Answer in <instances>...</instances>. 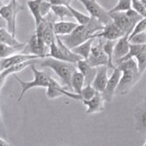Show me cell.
Here are the masks:
<instances>
[{
  "mask_svg": "<svg viewBox=\"0 0 146 146\" xmlns=\"http://www.w3.org/2000/svg\"><path fill=\"white\" fill-rule=\"evenodd\" d=\"M103 27H104V25H102L96 18L92 17L91 22L89 23H87V25H79L73 30L72 33L60 36V38H62L63 43L68 48L72 49L74 47L86 42L87 40L96 38V33L101 31L103 29Z\"/></svg>",
  "mask_w": 146,
  "mask_h": 146,
  "instance_id": "1",
  "label": "cell"
},
{
  "mask_svg": "<svg viewBox=\"0 0 146 146\" xmlns=\"http://www.w3.org/2000/svg\"><path fill=\"white\" fill-rule=\"evenodd\" d=\"M117 67L122 71V76L117 87L116 94L119 96H125L129 94L135 86V84L139 81L141 74L138 70L135 58L122 62L117 65Z\"/></svg>",
  "mask_w": 146,
  "mask_h": 146,
  "instance_id": "2",
  "label": "cell"
},
{
  "mask_svg": "<svg viewBox=\"0 0 146 146\" xmlns=\"http://www.w3.org/2000/svg\"><path fill=\"white\" fill-rule=\"evenodd\" d=\"M40 65L42 67H48L51 68L52 70H54L56 74L60 78L63 85H65L67 88H69V90H72L71 78L73 73L77 70V66L75 67L74 63L47 56V58H42Z\"/></svg>",
  "mask_w": 146,
  "mask_h": 146,
  "instance_id": "3",
  "label": "cell"
},
{
  "mask_svg": "<svg viewBox=\"0 0 146 146\" xmlns=\"http://www.w3.org/2000/svg\"><path fill=\"white\" fill-rule=\"evenodd\" d=\"M30 68H31L32 72H33V75H34V79L32 80V81L25 82L21 78H19L17 75H15L16 80H17L21 86H22V91H21V94L18 98V102H20V101L23 100V96H25V94L27 93V91H29L30 89L36 88V87L49 88V87L56 86V85L60 84V83H58V81H56L55 79H53L52 77L49 76L47 73L37 69V68L35 67V63H32V64L30 65Z\"/></svg>",
  "mask_w": 146,
  "mask_h": 146,
  "instance_id": "4",
  "label": "cell"
},
{
  "mask_svg": "<svg viewBox=\"0 0 146 146\" xmlns=\"http://www.w3.org/2000/svg\"><path fill=\"white\" fill-rule=\"evenodd\" d=\"M47 56L56 58V60H65V62H69L72 63H77L83 58L82 56L75 54L70 48H68L58 35H56V41L51 44L50 51H49Z\"/></svg>",
  "mask_w": 146,
  "mask_h": 146,
  "instance_id": "5",
  "label": "cell"
},
{
  "mask_svg": "<svg viewBox=\"0 0 146 146\" xmlns=\"http://www.w3.org/2000/svg\"><path fill=\"white\" fill-rule=\"evenodd\" d=\"M23 10V7L17 0H11L7 5H2L0 8V16L7 23V28L12 34L16 35V18L18 13Z\"/></svg>",
  "mask_w": 146,
  "mask_h": 146,
  "instance_id": "6",
  "label": "cell"
},
{
  "mask_svg": "<svg viewBox=\"0 0 146 146\" xmlns=\"http://www.w3.org/2000/svg\"><path fill=\"white\" fill-rule=\"evenodd\" d=\"M77 1L82 3L91 17L96 18L102 25H105L112 22L109 11H106L102 6H100L96 0H77Z\"/></svg>",
  "mask_w": 146,
  "mask_h": 146,
  "instance_id": "7",
  "label": "cell"
},
{
  "mask_svg": "<svg viewBox=\"0 0 146 146\" xmlns=\"http://www.w3.org/2000/svg\"><path fill=\"white\" fill-rule=\"evenodd\" d=\"M98 42L95 43L92 46V50L90 53V56L88 58V62H90L93 66H100V65H108V58L103 50V44H104V40L102 38H96Z\"/></svg>",
  "mask_w": 146,
  "mask_h": 146,
  "instance_id": "8",
  "label": "cell"
},
{
  "mask_svg": "<svg viewBox=\"0 0 146 146\" xmlns=\"http://www.w3.org/2000/svg\"><path fill=\"white\" fill-rule=\"evenodd\" d=\"M121 76H122V71L116 66L113 69L112 74L110 75L109 79H108V82L106 84V87H105L104 91L101 93V95H102L103 98H104V100L106 101V102H110L113 98V96L116 94L117 87H118V85H119Z\"/></svg>",
  "mask_w": 146,
  "mask_h": 146,
  "instance_id": "9",
  "label": "cell"
},
{
  "mask_svg": "<svg viewBox=\"0 0 146 146\" xmlns=\"http://www.w3.org/2000/svg\"><path fill=\"white\" fill-rule=\"evenodd\" d=\"M111 16V19L113 23L118 27L121 28L126 34H131L133 31V27H135L136 23L129 19V17L127 15L126 12H116V13H109Z\"/></svg>",
  "mask_w": 146,
  "mask_h": 146,
  "instance_id": "10",
  "label": "cell"
},
{
  "mask_svg": "<svg viewBox=\"0 0 146 146\" xmlns=\"http://www.w3.org/2000/svg\"><path fill=\"white\" fill-rule=\"evenodd\" d=\"M31 60H42V58H40L36 55H32V54L19 53L11 56H8V58H1V60H0V66H1V70H3L12 66V65H15L18 64V63H22Z\"/></svg>",
  "mask_w": 146,
  "mask_h": 146,
  "instance_id": "11",
  "label": "cell"
},
{
  "mask_svg": "<svg viewBox=\"0 0 146 146\" xmlns=\"http://www.w3.org/2000/svg\"><path fill=\"white\" fill-rule=\"evenodd\" d=\"M124 35H126V33L121 28L117 27L112 21L111 23L105 25L101 31L96 33V38H103L105 40H113V41H115V40H118L119 38L123 37Z\"/></svg>",
  "mask_w": 146,
  "mask_h": 146,
  "instance_id": "12",
  "label": "cell"
},
{
  "mask_svg": "<svg viewBox=\"0 0 146 146\" xmlns=\"http://www.w3.org/2000/svg\"><path fill=\"white\" fill-rule=\"evenodd\" d=\"M77 69L80 72L83 73V75L85 76V84L86 85H92L95 80V77L96 75V71H98V68L96 66H93L92 64H90V62L87 60L82 58L81 60H79L76 63ZM85 85V86H86Z\"/></svg>",
  "mask_w": 146,
  "mask_h": 146,
  "instance_id": "13",
  "label": "cell"
},
{
  "mask_svg": "<svg viewBox=\"0 0 146 146\" xmlns=\"http://www.w3.org/2000/svg\"><path fill=\"white\" fill-rule=\"evenodd\" d=\"M104 98L100 92L96 94L91 100H83V104L87 107L86 112L88 114H93V113H100L104 110Z\"/></svg>",
  "mask_w": 146,
  "mask_h": 146,
  "instance_id": "14",
  "label": "cell"
},
{
  "mask_svg": "<svg viewBox=\"0 0 146 146\" xmlns=\"http://www.w3.org/2000/svg\"><path fill=\"white\" fill-rule=\"evenodd\" d=\"M129 47H131V42L129 40V35L126 34L123 37L117 40L116 44L114 46V63L119 60L120 58H123L126 56L129 52Z\"/></svg>",
  "mask_w": 146,
  "mask_h": 146,
  "instance_id": "15",
  "label": "cell"
},
{
  "mask_svg": "<svg viewBox=\"0 0 146 146\" xmlns=\"http://www.w3.org/2000/svg\"><path fill=\"white\" fill-rule=\"evenodd\" d=\"M96 68H98V71H96L95 80H94L92 85L98 92L102 93L104 91L105 87H106L108 79H109L107 74V70L109 67H108V65H100V66H98Z\"/></svg>",
  "mask_w": 146,
  "mask_h": 146,
  "instance_id": "16",
  "label": "cell"
},
{
  "mask_svg": "<svg viewBox=\"0 0 146 146\" xmlns=\"http://www.w3.org/2000/svg\"><path fill=\"white\" fill-rule=\"evenodd\" d=\"M38 62V60H27V62H22V63H18V64L12 65V66L6 68V69L1 70L0 73V85H1V88L3 87V85L5 84V81L7 79V77L10 76L12 74H16V73L22 71L25 68H27V66H30L32 63H36Z\"/></svg>",
  "mask_w": 146,
  "mask_h": 146,
  "instance_id": "17",
  "label": "cell"
},
{
  "mask_svg": "<svg viewBox=\"0 0 146 146\" xmlns=\"http://www.w3.org/2000/svg\"><path fill=\"white\" fill-rule=\"evenodd\" d=\"M79 25L78 23L74 22H65V21H60L54 23V30L56 35L63 36L72 33V31Z\"/></svg>",
  "mask_w": 146,
  "mask_h": 146,
  "instance_id": "18",
  "label": "cell"
},
{
  "mask_svg": "<svg viewBox=\"0 0 146 146\" xmlns=\"http://www.w3.org/2000/svg\"><path fill=\"white\" fill-rule=\"evenodd\" d=\"M95 39L96 38H92V39L87 40L86 42H84V43L74 47V48H72L71 50L74 52L75 54H77V55H79L80 56H82L84 60H88L89 56H90V53H91V50H92V46H93Z\"/></svg>",
  "mask_w": 146,
  "mask_h": 146,
  "instance_id": "19",
  "label": "cell"
},
{
  "mask_svg": "<svg viewBox=\"0 0 146 146\" xmlns=\"http://www.w3.org/2000/svg\"><path fill=\"white\" fill-rule=\"evenodd\" d=\"M25 45L27 44H23L22 46H11L4 43H0V56H1V58H4L16 55V54L22 53Z\"/></svg>",
  "mask_w": 146,
  "mask_h": 146,
  "instance_id": "20",
  "label": "cell"
},
{
  "mask_svg": "<svg viewBox=\"0 0 146 146\" xmlns=\"http://www.w3.org/2000/svg\"><path fill=\"white\" fill-rule=\"evenodd\" d=\"M44 0H28L27 2V5L35 21V25H39V23L43 21V18L41 17L40 12H39L40 5H41V3Z\"/></svg>",
  "mask_w": 146,
  "mask_h": 146,
  "instance_id": "21",
  "label": "cell"
},
{
  "mask_svg": "<svg viewBox=\"0 0 146 146\" xmlns=\"http://www.w3.org/2000/svg\"><path fill=\"white\" fill-rule=\"evenodd\" d=\"M85 76L83 73L80 72L78 69L76 70L72 75L71 78V88L74 93L80 95L81 94L82 89L85 87Z\"/></svg>",
  "mask_w": 146,
  "mask_h": 146,
  "instance_id": "22",
  "label": "cell"
},
{
  "mask_svg": "<svg viewBox=\"0 0 146 146\" xmlns=\"http://www.w3.org/2000/svg\"><path fill=\"white\" fill-rule=\"evenodd\" d=\"M16 35L12 34L9 30L5 29L4 27L0 28V43H4L7 45H11V46H22L23 45V43L19 42L16 39Z\"/></svg>",
  "mask_w": 146,
  "mask_h": 146,
  "instance_id": "23",
  "label": "cell"
},
{
  "mask_svg": "<svg viewBox=\"0 0 146 146\" xmlns=\"http://www.w3.org/2000/svg\"><path fill=\"white\" fill-rule=\"evenodd\" d=\"M52 12L60 21H64L65 18H73L71 11L66 5H52Z\"/></svg>",
  "mask_w": 146,
  "mask_h": 146,
  "instance_id": "24",
  "label": "cell"
},
{
  "mask_svg": "<svg viewBox=\"0 0 146 146\" xmlns=\"http://www.w3.org/2000/svg\"><path fill=\"white\" fill-rule=\"evenodd\" d=\"M114 41L113 40H105L104 44H103V50H104L105 54H106L107 58H108V67L114 69L116 67L114 63Z\"/></svg>",
  "mask_w": 146,
  "mask_h": 146,
  "instance_id": "25",
  "label": "cell"
},
{
  "mask_svg": "<svg viewBox=\"0 0 146 146\" xmlns=\"http://www.w3.org/2000/svg\"><path fill=\"white\" fill-rule=\"evenodd\" d=\"M68 8H69V10L71 11L72 15H73V19H75V21H76V23H78L79 25H87V23H89L91 22L92 20V17L90 15H85V14L81 13V12H79L78 10H76V9H74L71 5H67Z\"/></svg>",
  "mask_w": 146,
  "mask_h": 146,
  "instance_id": "26",
  "label": "cell"
},
{
  "mask_svg": "<svg viewBox=\"0 0 146 146\" xmlns=\"http://www.w3.org/2000/svg\"><path fill=\"white\" fill-rule=\"evenodd\" d=\"M133 8L131 0H118L117 4L111 10H109V13H116V12H127L129 9Z\"/></svg>",
  "mask_w": 146,
  "mask_h": 146,
  "instance_id": "27",
  "label": "cell"
},
{
  "mask_svg": "<svg viewBox=\"0 0 146 146\" xmlns=\"http://www.w3.org/2000/svg\"><path fill=\"white\" fill-rule=\"evenodd\" d=\"M96 93H98V91L94 88L93 85H86V86L82 89L81 94H80V96H82V101L91 100Z\"/></svg>",
  "mask_w": 146,
  "mask_h": 146,
  "instance_id": "28",
  "label": "cell"
},
{
  "mask_svg": "<svg viewBox=\"0 0 146 146\" xmlns=\"http://www.w3.org/2000/svg\"><path fill=\"white\" fill-rule=\"evenodd\" d=\"M135 60L137 63L138 70H139L140 74L142 75L146 70V51H143L140 54H138L135 58Z\"/></svg>",
  "mask_w": 146,
  "mask_h": 146,
  "instance_id": "29",
  "label": "cell"
},
{
  "mask_svg": "<svg viewBox=\"0 0 146 146\" xmlns=\"http://www.w3.org/2000/svg\"><path fill=\"white\" fill-rule=\"evenodd\" d=\"M145 31H146V18H143L142 20H140L139 22L135 25L133 31L129 34V38H131V37H133V35H135L137 33H141V32H145Z\"/></svg>",
  "mask_w": 146,
  "mask_h": 146,
  "instance_id": "30",
  "label": "cell"
},
{
  "mask_svg": "<svg viewBox=\"0 0 146 146\" xmlns=\"http://www.w3.org/2000/svg\"><path fill=\"white\" fill-rule=\"evenodd\" d=\"M51 11H52V3L49 0H44L41 3V5H40V9H39L41 17L43 19L46 18L51 13Z\"/></svg>",
  "mask_w": 146,
  "mask_h": 146,
  "instance_id": "31",
  "label": "cell"
},
{
  "mask_svg": "<svg viewBox=\"0 0 146 146\" xmlns=\"http://www.w3.org/2000/svg\"><path fill=\"white\" fill-rule=\"evenodd\" d=\"M133 9L139 13L143 18H146V7L141 2V0H131Z\"/></svg>",
  "mask_w": 146,
  "mask_h": 146,
  "instance_id": "32",
  "label": "cell"
},
{
  "mask_svg": "<svg viewBox=\"0 0 146 146\" xmlns=\"http://www.w3.org/2000/svg\"><path fill=\"white\" fill-rule=\"evenodd\" d=\"M129 40L131 44H146V31L133 35Z\"/></svg>",
  "mask_w": 146,
  "mask_h": 146,
  "instance_id": "33",
  "label": "cell"
},
{
  "mask_svg": "<svg viewBox=\"0 0 146 146\" xmlns=\"http://www.w3.org/2000/svg\"><path fill=\"white\" fill-rule=\"evenodd\" d=\"M137 121L138 124L141 126V128L146 129V103L145 106L138 110L137 112Z\"/></svg>",
  "mask_w": 146,
  "mask_h": 146,
  "instance_id": "34",
  "label": "cell"
},
{
  "mask_svg": "<svg viewBox=\"0 0 146 146\" xmlns=\"http://www.w3.org/2000/svg\"><path fill=\"white\" fill-rule=\"evenodd\" d=\"M0 142H1V144H2V145H10V143L7 142L6 140H4L3 138H1V139H0Z\"/></svg>",
  "mask_w": 146,
  "mask_h": 146,
  "instance_id": "35",
  "label": "cell"
},
{
  "mask_svg": "<svg viewBox=\"0 0 146 146\" xmlns=\"http://www.w3.org/2000/svg\"><path fill=\"white\" fill-rule=\"evenodd\" d=\"M141 2H142V3L144 4V6L146 7V0H141Z\"/></svg>",
  "mask_w": 146,
  "mask_h": 146,
  "instance_id": "36",
  "label": "cell"
},
{
  "mask_svg": "<svg viewBox=\"0 0 146 146\" xmlns=\"http://www.w3.org/2000/svg\"><path fill=\"white\" fill-rule=\"evenodd\" d=\"M144 146H146V141H145V142H144Z\"/></svg>",
  "mask_w": 146,
  "mask_h": 146,
  "instance_id": "37",
  "label": "cell"
}]
</instances>
